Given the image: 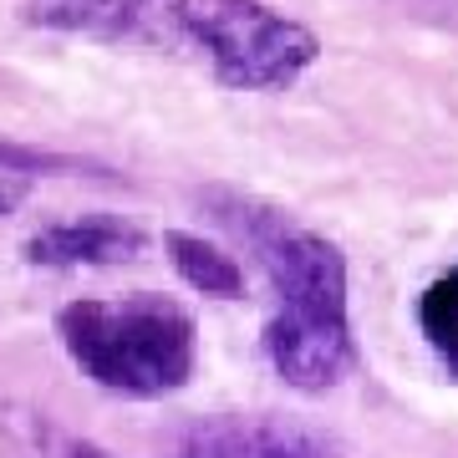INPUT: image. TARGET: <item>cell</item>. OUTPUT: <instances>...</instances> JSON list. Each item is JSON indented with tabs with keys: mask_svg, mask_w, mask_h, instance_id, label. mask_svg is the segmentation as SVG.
I'll list each match as a JSON object with an SVG mask.
<instances>
[{
	"mask_svg": "<svg viewBox=\"0 0 458 458\" xmlns=\"http://www.w3.org/2000/svg\"><path fill=\"white\" fill-rule=\"evenodd\" d=\"M143 250L148 234L132 219L92 209L31 229L26 245H21V260L36 265V270H113V265L143 260Z\"/></svg>",
	"mask_w": 458,
	"mask_h": 458,
	"instance_id": "cell-4",
	"label": "cell"
},
{
	"mask_svg": "<svg viewBox=\"0 0 458 458\" xmlns=\"http://www.w3.org/2000/svg\"><path fill=\"white\" fill-rule=\"evenodd\" d=\"M66 458H117L87 438L66 443ZM174 458H336L327 443L306 438L295 428H280L270 418H209L194 423L179 438Z\"/></svg>",
	"mask_w": 458,
	"mask_h": 458,
	"instance_id": "cell-5",
	"label": "cell"
},
{
	"mask_svg": "<svg viewBox=\"0 0 458 458\" xmlns=\"http://www.w3.org/2000/svg\"><path fill=\"white\" fill-rule=\"evenodd\" d=\"M51 179H113V168L82 153L62 148H36L21 138H0V219L26 209V199Z\"/></svg>",
	"mask_w": 458,
	"mask_h": 458,
	"instance_id": "cell-6",
	"label": "cell"
},
{
	"mask_svg": "<svg viewBox=\"0 0 458 458\" xmlns=\"http://www.w3.org/2000/svg\"><path fill=\"white\" fill-rule=\"evenodd\" d=\"M204 209L225 234H234V245L265 276L270 316H265L260 346L270 372L291 393H331L357 361L352 276H346L342 245L311 229L301 214L245 189H225V183L204 189Z\"/></svg>",
	"mask_w": 458,
	"mask_h": 458,
	"instance_id": "cell-2",
	"label": "cell"
},
{
	"mask_svg": "<svg viewBox=\"0 0 458 458\" xmlns=\"http://www.w3.org/2000/svg\"><path fill=\"white\" fill-rule=\"evenodd\" d=\"M418 331L438 367L458 382V260L428 280V291L418 295Z\"/></svg>",
	"mask_w": 458,
	"mask_h": 458,
	"instance_id": "cell-8",
	"label": "cell"
},
{
	"mask_svg": "<svg viewBox=\"0 0 458 458\" xmlns=\"http://www.w3.org/2000/svg\"><path fill=\"white\" fill-rule=\"evenodd\" d=\"M164 255L189 291L209 295V301H240L245 295V265H240V255L225 250L219 240H209V234L164 229Z\"/></svg>",
	"mask_w": 458,
	"mask_h": 458,
	"instance_id": "cell-7",
	"label": "cell"
},
{
	"mask_svg": "<svg viewBox=\"0 0 458 458\" xmlns=\"http://www.w3.org/2000/svg\"><path fill=\"white\" fill-rule=\"evenodd\" d=\"M16 16L66 41L174 56L255 98L291 92L321 62V36L270 0H21Z\"/></svg>",
	"mask_w": 458,
	"mask_h": 458,
	"instance_id": "cell-1",
	"label": "cell"
},
{
	"mask_svg": "<svg viewBox=\"0 0 458 458\" xmlns=\"http://www.w3.org/2000/svg\"><path fill=\"white\" fill-rule=\"evenodd\" d=\"M56 342L92 387L128 403L183 393L199 367L194 311L164 291L77 295L56 311Z\"/></svg>",
	"mask_w": 458,
	"mask_h": 458,
	"instance_id": "cell-3",
	"label": "cell"
}]
</instances>
